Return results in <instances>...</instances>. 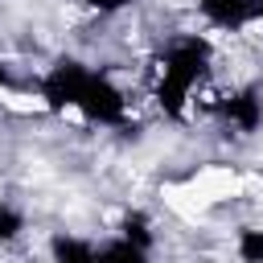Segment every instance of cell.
<instances>
[{"label": "cell", "instance_id": "11", "mask_svg": "<svg viewBox=\"0 0 263 263\" xmlns=\"http://www.w3.org/2000/svg\"><path fill=\"white\" fill-rule=\"evenodd\" d=\"M16 86H21V82H16V74H12V70L0 62V90H16Z\"/></svg>", "mask_w": 263, "mask_h": 263}, {"label": "cell", "instance_id": "8", "mask_svg": "<svg viewBox=\"0 0 263 263\" xmlns=\"http://www.w3.org/2000/svg\"><path fill=\"white\" fill-rule=\"evenodd\" d=\"M99 259H132V263H140V259H148L132 238H123V234H115V238H107V242H99Z\"/></svg>", "mask_w": 263, "mask_h": 263}, {"label": "cell", "instance_id": "6", "mask_svg": "<svg viewBox=\"0 0 263 263\" xmlns=\"http://www.w3.org/2000/svg\"><path fill=\"white\" fill-rule=\"evenodd\" d=\"M49 255L62 259V263H90V259H99V242H86V238H74V234H53Z\"/></svg>", "mask_w": 263, "mask_h": 263}, {"label": "cell", "instance_id": "9", "mask_svg": "<svg viewBox=\"0 0 263 263\" xmlns=\"http://www.w3.org/2000/svg\"><path fill=\"white\" fill-rule=\"evenodd\" d=\"M234 251H238V259H247V263H263V230H238Z\"/></svg>", "mask_w": 263, "mask_h": 263}, {"label": "cell", "instance_id": "2", "mask_svg": "<svg viewBox=\"0 0 263 263\" xmlns=\"http://www.w3.org/2000/svg\"><path fill=\"white\" fill-rule=\"evenodd\" d=\"M210 66H214V45L205 37H197V33L173 37L156 58V86H152L156 107L168 119H181L189 99H193V90L205 82Z\"/></svg>", "mask_w": 263, "mask_h": 263}, {"label": "cell", "instance_id": "12", "mask_svg": "<svg viewBox=\"0 0 263 263\" xmlns=\"http://www.w3.org/2000/svg\"><path fill=\"white\" fill-rule=\"evenodd\" d=\"M259 21H263V0H259Z\"/></svg>", "mask_w": 263, "mask_h": 263}, {"label": "cell", "instance_id": "1", "mask_svg": "<svg viewBox=\"0 0 263 263\" xmlns=\"http://www.w3.org/2000/svg\"><path fill=\"white\" fill-rule=\"evenodd\" d=\"M37 90L49 111H78L86 123H99V127H127L123 86L107 70L86 66L82 58H58L41 74Z\"/></svg>", "mask_w": 263, "mask_h": 263}, {"label": "cell", "instance_id": "3", "mask_svg": "<svg viewBox=\"0 0 263 263\" xmlns=\"http://www.w3.org/2000/svg\"><path fill=\"white\" fill-rule=\"evenodd\" d=\"M214 115L226 127H234L238 136H255L263 127V90L259 86H238V90H230L214 103Z\"/></svg>", "mask_w": 263, "mask_h": 263}, {"label": "cell", "instance_id": "4", "mask_svg": "<svg viewBox=\"0 0 263 263\" xmlns=\"http://www.w3.org/2000/svg\"><path fill=\"white\" fill-rule=\"evenodd\" d=\"M197 12L222 33H242L251 21H259V0H197Z\"/></svg>", "mask_w": 263, "mask_h": 263}, {"label": "cell", "instance_id": "7", "mask_svg": "<svg viewBox=\"0 0 263 263\" xmlns=\"http://www.w3.org/2000/svg\"><path fill=\"white\" fill-rule=\"evenodd\" d=\"M21 234H25V210L12 201H0V247L16 242Z\"/></svg>", "mask_w": 263, "mask_h": 263}, {"label": "cell", "instance_id": "5", "mask_svg": "<svg viewBox=\"0 0 263 263\" xmlns=\"http://www.w3.org/2000/svg\"><path fill=\"white\" fill-rule=\"evenodd\" d=\"M115 234H123V238H132L144 255H152V247H156V234H152V218L144 214V210H127L123 218H119V226H115Z\"/></svg>", "mask_w": 263, "mask_h": 263}, {"label": "cell", "instance_id": "10", "mask_svg": "<svg viewBox=\"0 0 263 263\" xmlns=\"http://www.w3.org/2000/svg\"><path fill=\"white\" fill-rule=\"evenodd\" d=\"M90 12H99V16H111V12H123V8H132V4H140V0H82Z\"/></svg>", "mask_w": 263, "mask_h": 263}]
</instances>
